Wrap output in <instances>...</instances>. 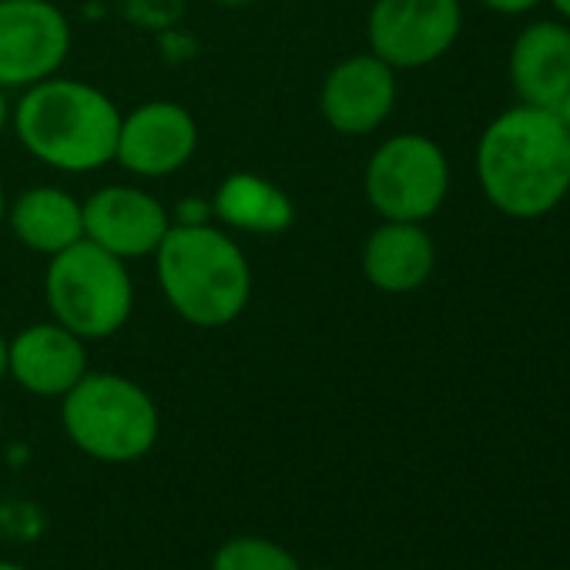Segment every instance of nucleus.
I'll return each mask as SVG.
<instances>
[{
    "label": "nucleus",
    "instance_id": "obj_4",
    "mask_svg": "<svg viewBox=\"0 0 570 570\" xmlns=\"http://www.w3.org/2000/svg\"><path fill=\"white\" fill-rule=\"evenodd\" d=\"M61 423L68 440L91 460L135 463L151 453L161 416L145 386L121 373H85L61 396Z\"/></svg>",
    "mask_w": 570,
    "mask_h": 570
},
{
    "label": "nucleus",
    "instance_id": "obj_14",
    "mask_svg": "<svg viewBox=\"0 0 570 570\" xmlns=\"http://www.w3.org/2000/svg\"><path fill=\"white\" fill-rule=\"evenodd\" d=\"M436 242L423 222H380L363 242V275L376 293L406 296L430 282Z\"/></svg>",
    "mask_w": 570,
    "mask_h": 570
},
{
    "label": "nucleus",
    "instance_id": "obj_2",
    "mask_svg": "<svg viewBox=\"0 0 570 570\" xmlns=\"http://www.w3.org/2000/svg\"><path fill=\"white\" fill-rule=\"evenodd\" d=\"M151 258L165 303L188 326H232L252 299L248 255L218 225H171Z\"/></svg>",
    "mask_w": 570,
    "mask_h": 570
},
{
    "label": "nucleus",
    "instance_id": "obj_8",
    "mask_svg": "<svg viewBox=\"0 0 570 570\" xmlns=\"http://www.w3.org/2000/svg\"><path fill=\"white\" fill-rule=\"evenodd\" d=\"M71 55V24L51 0H0V88L28 91Z\"/></svg>",
    "mask_w": 570,
    "mask_h": 570
},
{
    "label": "nucleus",
    "instance_id": "obj_3",
    "mask_svg": "<svg viewBox=\"0 0 570 570\" xmlns=\"http://www.w3.org/2000/svg\"><path fill=\"white\" fill-rule=\"evenodd\" d=\"M11 125L21 148L41 165L88 175L115 161L121 111L101 88L55 75L21 91Z\"/></svg>",
    "mask_w": 570,
    "mask_h": 570
},
{
    "label": "nucleus",
    "instance_id": "obj_20",
    "mask_svg": "<svg viewBox=\"0 0 570 570\" xmlns=\"http://www.w3.org/2000/svg\"><path fill=\"white\" fill-rule=\"evenodd\" d=\"M8 125H11V105H8V91L0 88V138H4Z\"/></svg>",
    "mask_w": 570,
    "mask_h": 570
},
{
    "label": "nucleus",
    "instance_id": "obj_25",
    "mask_svg": "<svg viewBox=\"0 0 570 570\" xmlns=\"http://www.w3.org/2000/svg\"><path fill=\"white\" fill-rule=\"evenodd\" d=\"M0 570H28V567H21V563H14V560H0Z\"/></svg>",
    "mask_w": 570,
    "mask_h": 570
},
{
    "label": "nucleus",
    "instance_id": "obj_15",
    "mask_svg": "<svg viewBox=\"0 0 570 570\" xmlns=\"http://www.w3.org/2000/svg\"><path fill=\"white\" fill-rule=\"evenodd\" d=\"M4 222H8L11 235L28 252H38L45 258H51L85 238L81 202L58 185H38V188L21 191L8 205Z\"/></svg>",
    "mask_w": 570,
    "mask_h": 570
},
{
    "label": "nucleus",
    "instance_id": "obj_13",
    "mask_svg": "<svg viewBox=\"0 0 570 570\" xmlns=\"http://www.w3.org/2000/svg\"><path fill=\"white\" fill-rule=\"evenodd\" d=\"M88 343L61 323H35L11 340L8 376L31 396L61 400L88 373Z\"/></svg>",
    "mask_w": 570,
    "mask_h": 570
},
{
    "label": "nucleus",
    "instance_id": "obj_9",
    "mask_svg": "<svg viewBox=\"0 0 570 570\" xmlns=\"http://www.w3.org/2000/svg\"><path fill=\"white\" fill-rule=\"evenodd\" d=\"M198 151V125L178 101H145L121 115L115 161L135 178H168Z\"/></svg>",
    "mask_w": 570,
    "mask_h": 570
},
{
    "label": "nucleus",
    "instance_id": "obj_11",
    "mask_svg": "<svg viewBox=\"0 0 570 570\" xmlns=\"http://www.w3.org/2000/svg\"><path fill=\"white\" fill-rule=\"evenodd\" d=\"M85 238L131 262L151 258L171 228L168 208L138 185H105L81 202Z\"/></svg>",
    "mask_w": 570,
    "mask_h": 570
},
{
    "label": "nucleus",
    "instance_id": "obj_19",
    "mask_svg": "<svg viewBox=\"0 0 570 570\" xmlns=\"http://www.w3.org/2000/svg\"><path fill=\"white\" fill-rule=\"evenodd\" d=\"M8 366H11V340L0 333V383L8 380Z\"/></svg>",
    "mask_w": 570,
    "mask_h": 570
},
{
    "label": "nucleus",
    "instance_id": "obj_26",
    "mask_svg": "<svg viewBox=\"0 0 570 570\" xmlns=\"http://www.w3.org/2000/svg\"><path fill=\"white\" fill-rule=\"evenodd\" d=\"M0 426H4V410H0Z\"/></svg>",
    "mask_w": 570,
    "mask_h": 570
},
{
    "label": "nucleus",
    "instance_id": "obj_21",
    "mask_svg": "<svg viewBox=\"0 0 570 570\" xmlns=\"http://www.w3.org/2000/svg\"><path fill=\"white\" fill-rule=\"evenodd\" d=\"M543 4H550V8H553V14H557L560 21H567V24H570V0H543Z\"/></svg>",
    "mask_w": 570,
    "mask_h": 570
},
{
    "label": "nucleus",
    "instance_id": "obj_10",
    "mask_svg": "<svg viewBox=\"0 0 570 570\" xmlns=\"http://www.w3.org/2000/svg\"><path fill=\"white\" fill-rule=\"evenodd\" d=\"M396 75L376 55H350L326 75L320 88V111L340 135L363 138L380 131L396 108Z\"/></svg>",
    "mask_w": 570,
    "mask_h": 570
},
{
    "label": "nucleus",
    "instance_id": "obj_18",
    "mask_svg": "<svg viewBox=\"0 0 570 570\" xmlns=\"http://www.w3.org/2000/svg\"><path fill=\"white\" fill-rule=\"evenodd\" d=\"M476 4H483L487 11H493L500 18H523L533 8H540L543 0H476Z\"/></svg>",
    "mask_w": 570,
    "mask_h": 570
},
{
    "label": "nucleus",
    "instance_id": "obj_1",
    "mask_svg": "<svg viewBox=\"0 0 570 570\" xmlns=\"http://www.w3.org/2000/svg\"><path fill=\"white\" fill-rule=\"evenodd\" d=\"M473 168L483 198L503 218H547L570 195V131L557 111L517 101L476 138Z\"/></svg>",
    "mask_w": 570,
    "mask_h": 570
},
{
    "label": "nucleus",
    "instance_id": "obj_6",
    "mask_svg": "<svg viewBox=\"0 0 570 570\" xmlns=\"http://www.w3.org/2000/svg\"><path fill=\"white\" fill-rule=\"evenodd\" d=\"M363 191L383 222L426 225L450 195V158L430 135H393L370 155Z\"/></svg>",
    "mask_w": 570,
    "mask_h": 570
},
{
    "label": "nucleus",
    "instance_id": "obj_12",
    "mask_svg": "<svg viewBox=\"0 0 570 570\" xmlns=\"http://www.w3.org/2000/svg\"><path fill=\"white\" fill-rule=\"evenodd\" d=\"M507 78L520 105L557 111L570 95V24L560 18L530 21L510 45Z\"/></svg>",
    "mask_w": 570,
    "mask_h": 570
},
{
    "label": "nucleus",
    "instance_id": "obj_22",
    "mask_svg": "<svg viewBox=\"0 0 570 570\" xmlns=\"http://www.w3.org/2000/svg\"><path fill=\"white\" fill-rule=\"evenodd\" d=\"M212 4H218V8H228V11H238V8H248V4H255V0H212Z\"/></svg>",
    "mask_w": 570,
    "mask_h": 570
},
{
    "label": "nucleus",
    "instance_id": "obj_23",
    "mask_svg": "<svg viewBox=\"0 0 570 570\" xmlns=\"http://www.w3.org/2000/svg\"><path fill=\"white\" fill-rule=\"evenodd\" d=\"M557 115H560V121H563V128L570 131V95L560 101V108H557Z\"/></svg>",
    "mask_w": 570,
    "mask_h": 570
},
{
    "label": "nucleus",
    "instance_id": "obj_7",
    "mask_svg": "<svg viewBox=\"0 0 570 570\" xmlns=\"http://www.w3.org/2000/svg\"><path fill=\"white\" fill-rule=\"evenodd\" d=\"M463 31L460 0H373L366 14L370 55L393 71H420L453 51Z\"/></svg>",
    "mask_w": 570,
    "mask_h": 570
},
{
    "label": "nucleus",
    "instance_id": "obj_5",
    "mask_svg": "<svg viewBox=\"0 0 570 570\" xmlns=\"http://www.w3.org/2000/svg\"><path fill=\"white\" fill-rule=\"evenodd\" d=\"M45 299L55 323L95 343L128 326L135 313V282L125 258L81 238L48 258Z\"/></svg>",
    "mask_w": 570,
    "mask_h": 570
},
{
    "label": "nucleus",
    "instance_id": "obj_17",
    "mask_svg": "<svg viewBox=\"0 0 570 570\" xmlns=\"http://www.w3.org/2000/svg\"><path fill=\"white\" fill-rule=\"evenodd\" d=\"M212 570H303V567L289 547H282L268 537L242 533L215 550Z\"/></svg>",
    "mask_w": 570,
    "mask_h": 570
},
{
    "label": "nucleus",
    "instance_id": "obj_16",
    "mask_svg": "<svg viewBox=\"0 0 570 570\" xmlns=\"http://www.w3.org/2000/svg\"><path fill=\"white\" fill-rule=\"evenodd\" d=\"M212 212L222 225L252 235H278L296 218V205L289 195L275 181L248 171H235L215 188Z\"/></svg>",
    "mask_w": 570,
    "mask_h": 570
},
{
    "label": "nucleus",
    "instance_id": "obj_24",
    "mask_svg": "<svg viewBox=\"0 0 570 570\" xmlns=\"http://www.w3.org/2000/svg\"><path fill=\"white\" fill-rule=\"evenodd\" d=\"M4 215H8V198H4V185H0V225H4Z\"/></svg>",
    "mask_w": 570,
    "mask_h": 570
}]
</instances>
